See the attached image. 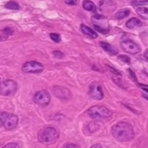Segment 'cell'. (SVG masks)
Returning <instances> with one entry per match:
<instances>
[{
	"mask_svg": "<svg viewBox=\"0 0 148 148\" xmlns=\"http://www.w3.org/2000/svg\"><path fill=\"white\" fill-rule=\"evenodd\" d=\"M0 82H1V79H0Z\"/></svg>",
	"mask_w": 148,
	"mask_h": 148,
	"instance_id": "35",
	"label": "cell"
},
{
	"mask_svg": "<svg viewBox=\"0 0 148 148\" xmlns=\"http://www.w3.org/2000/svg\"><path fill=\"white\" fill-rule=\"evenodd\" d=\"M126 26L128 28L133 29L134 27H139L142 26V23L140 20H139L136 17H132L126 22Z\"/></svg>",
	"mask_w": 148,
	"mask_h": 148,
	"instance_id": "15",
	"label": "cell"
},
{
	"mask_svg": "<svg viewBox=\"0 0 148 148\" xmlns=\"http://www.w3.org/2000/svg\"><path fill=\"white\" fill-rule=\"evenodd\" d=\"M2 125H3V121H2V119H1V117H0V127H1Z\"/></svg>",
	"mask_w": 148,
	"mask_h": 148,
	"instance_id": "33",
	"label": "cell"
},
{
	"mask_svg": "<svg viewBox=\"0 0 148 148\" xmlns=\"http://www.w3.org/2000/svg\"><path fill=\"white\" fill-rule=\"evenodd\" d=\"M87 114L92 119H110L113 112L102 106H94L87 111Z\"/></svg>",
	"mask_w": 148,
	"mask_h": 148,
	"instance_id": "3",
	"label": "cell"
},
{
	"mask_svg": "<svg viewBox=\"0 0 148 148\" xmlns=\"http://www.w3.org/2000/svg\"><path fill=\"white\" fill-rule=\"evenodd\" d=\"M90 148H102V146L100 144H95L94 145L91 146Z\"/></svg>",
	"mask_w": 148,
	"mask_h": 148,
	"instance_id": "30",
	"label": "cell"
},
{
	"mask_svg": "<svg viewBox=\"0 0 148 148\" xmlns=\"http://www.w3.org/2000/svg\"><path fill=\"white\" fill-rule=\"evenodd\" d=\"M49 37L55 43H59L61 41V36L59 33H52L49 34Z\"/></svg>",
	"mask_w": 148,
	"mask_h": 148,
	"instance_id": "21",
	"label": "cell"
},
{
	"mask_svg": "<svg viewBox=\"0 0 148 148\" xmlns=\"http://www.w3.org/2000/svg\"><path fill=\"white\" fill-rule=\"evenodd\" d=\"M44 65L41 63L36 61H30L23 64L22 70L25 73H41L44 71Z\"/></svg>",
	"mask_w": 148,
	"mask_h": 148,
	"instance_id": "7",
	"label": "cell"
},
{
	"mask_svg": "<svg viewBox=\"0 0 148 148\" xmlns=\"http://www.w3.org/2000/svg\"><path fill=\"white\" fill-rule=\"evenodd\" d=\"M0 117L2 119L4 128L7 130H13L18 124V117L15 114H9L4 112L0 114Z\"/></svg>",
	"mask_w": 148,
	"mask_h": 148,
	"instance_id": "6",
	"label": "cell"
},
{
	"mask_svg": "<svg viewBox=\"0 0 148 148\" xmlns=\"http://www.w3.org/2000/svg\"><path fill=\"white\" fill-rule=\"evenodd\" d=\"M136 13L140 17L144 20H148V8L145 7H138L136 9Z\"/></svg>",
	"mask_w": 148,
	"mask_h": 148,
	"instance_id": "17",
	"label": "cell"
},
{
	"mask_svg": "<svg viewBox=\"0 0 148 148\" xmlns=\"http://www.w3.org/2000/svg\"><path fill=\"white\" fill-rule=\"evenodd\" d=\"M2 32L6 35V36H7H7H10V35L13 34L12 29L10 28V27H5L4 29H3Z\"/></svg>",
	"mask_w": 148,
	"mask_h": 148,
	"instance_id": "24",
	"label": "cell"
},
{
	"mask_svg": "<svg viewBox=\"0 0 148 148\" xmlns=\"http://www.w3.org/2000/svg\"><path fill=\"white\" fill-rule=\"evenodd\" d=\"M52 54L55 58H57V59H62L64 56V53L61 52L60 51H54Z\"/></svg>",
	"mask_w": 148,
	"mask_h": 148,
	"instance_id": "23",
	"label": "cell"
},
{
	"mask_svg": "<svg viewBox=\"0 0 148 148\" xmlns=\"http://www.w3.org/2000/svg\"><path fill=\"white\" fill-rule=\"evenodd\" d=\"M52 93L57 98L61 101H66L71 98V91L62 86H54L52 88Z\"/></svg>",
	"mask_w": 148,
	"mask_h": 148,
	"instance_id": "11",
	"label": "cell"
},
{
	"mask_svg": "<svg viewBox=\"0 0 148 148\" xmlns=\"http://www.w3.org/2000/svg\"><path fill=\"white\" fill-rule=\"evenodd\" d=\"M144 57L145 58L147 61H148V50L145 51V53H144Z\"/></svg>",
	"mask_w": 148,
	"mask_h": 148,
	"instance_id": "31",
	"label": "cell"
},
{
	"mask_svg": "<svg viewBox=\"0 0 148 148\" xmlns=\"http://www.w3.org/2000/svg\"><path fill=\"white\" fill-rule=\"evenodd\" d=\"M83 8L85 10H87V11L89 12H96L97 11V7L94 4V2H92L90 0H84L83 1Z\"/></svg>",
	"mask_w": 148,
	"mask_h": 148,
	"instance_id": "16",
	"label": "cell"
},
{
	"mask_svg": "<svg viewBox=\"0 0 148 148\" xmlns=\"http://www.w3.org/2000/svg\"><path fill=\"white\" fill-rule=\"evenodd\" d=\"M142 89H143L145 91H146V92L148 93V88H142Z\"/></svg>",
	"mask_w": 148,
	"mask_h": 148,
	"instance_id": "34",
	"label": "cell"
},
{
	"mask_svg": "<svg viewBox=\"0 0 148 148\" xmlns=\"http://www.w3.org/2000/svg\"><path fill=\"white\" fill-rule=\"evenodd\" d=\"M134 5H147L148 4V0H142V1H136L133 3Z\"/></svg>",
	"mask_w": 148,
	"mask_h": 148,
	"instance_id": "27",
	"label": "cell"
},
{
	"mask_svg": "<svg viewBox=\"0 0 148 148\" xmlns=\"http://www.w3.org/2000/svg\"><path fill=\"white\" fill-rule=\"evenodd\" d=\"M100 126L98 124H95V123H89V124L87 125V129H88L89 132L90 133H94L96 131H97L99 129Z\"/></svg>",
	"mask_w": 148,
	"mask_h": 148,
	"instance_id": "20",
	"label": "cell"
},
{
	"mask_svg": "<svg viewBox=\"0 0 148 148\" xmlns=\"http://www.w3.org/2000/svg\"><path fill=\"white\" fill-rule=\"evenodd\" d=\"M17 90V84L12 79H6L0 82V95L12 96Z\"/></svg>",
	"mask_w": 148,
	"mask_h": 148,
	"instance_id": "5",
	"label": "cell"
},
{
	"mask_svg": "<svg viewBox=\"0 0 148 148\" xmlns=\"http://www.w3.org/2000/svg\"><path fill=\"white\" fill-rule=\"evenodd\" d=\"M33 101L38 105L45 106L50 103L51 95L47 90H42L37 91L35 93V95H33Z\"/></svg>",
	"mask_w": 148,
	"mask_h": 148,
	"instance_id": "8",
	"label": "cell"
},
{
	"mask_svg": "<svg viewBox=\"0 0 148 148\" xmlns=\"http://www.w3.org/2000/svg\"><path fill=\"white\" fill-rule=\"evenodd\" d=\"M118 59H120V61H122L124 63H127L128 64H130V58L129 56H126V55H120V56H118Z\"/></svg>",
	"mask_w": 148,
	"mask_h": 148,
	"instance_id": "22",
	"label": "cell"
},
{
	"mask_svg": "<svg viewBox=\"0 0 148 148\" xmlns=\"http://www.w3.org/2000/svg\"><path fill=\"white\" fill-rule=\"evenodd\" d=\"M100 46L102 49L104 51H105L107 53L112 55V56H115L118 53V50L117 49H115V47H113L111 44L107 43V42L101 41L100 42Z\"/></svg>",
	"mask_w": 148,
	"mask_h": 148,
	"instance_id": "13",
	"label": "cell"
},
{
	"mask_svg": "<svg viewBox=\"0 0 148 148\" xmlns=\"http://www.w3.org/2000/svg\"><path fill=\"white\" fill-rule=\"evenodd\" d=\"M129 72H130V75H131V77H133V79H134V81H136V76H135V75H134V73H133V71H131V69H129Z\"/></svg>",
	"mask_w": 148,
	"mask_h": 148,
	"instance_id": "29",
	"label": "cell"
},
{
	"mask_svg": "<svg viewBox=\"0 0 148 148\" xmlns=\"http://www.w3.org/2000/svg\"><path fill=\"white\" fill-rule=\"evenodd\" d=\"M7 38V36H0V41H3V40H5Z\"/></svg>",
	"mask_w": 148,
	"mask_h": 148,
	"instance_id": "32",
	"label": "cell"
},
{
	"mask_svg": "<svg viewBox=\"0 0 148 148\" xmlns=\"http://www.w3.org/2000/svg\"><path fill=\"white\" fill-rule=\"evenodd\" d=\"M89 95L90 98L97 101H100L104 98V92L102 86L98 82H93L90 85L89 89Z\"/></svg>",
	"mask_w": 148,
	"mask_h": 148,
	"instance_id": "10",
	"label": "cell"
},
{
	"mask_svg": "<svg viewBox=\"0 0 148 148\" xmlns=\"http://www.w3.org/2000/svg\"><path fill=\"white\" fill-rule=\"evenodd\" d=\"M64 148H81L78 145L73 144V143H69V144H67L66 145H65Z\"/></svg>",
	"mask_w": 148,
	"mask_h": 148,
	"instance_id": "28",
	"label": "cell"
},
{
	"mask_svg": "<svg viewBox=\"0 0 148 148\" xmlns=\"http://www.w3.org/2000/svg\"><path fill=\"white\" fill-rule=\"evenodd\" d=\"M120 45L121 49L124 51L130 54H136L141 51V48L135 42L129 39L122 40L120 43Z\"/></svg>",
	"mask_w": 148,
	"mask_h": 148,
	"instance_id": "9",
	"label": "cell"
},
{
	"mask_svg": "<svg viewBox=\"0 0 148 148\" xmlns=\"http://www.w3.org/2000/svg\"><path fill=\"white\" fill-rule=\"evenodd\" d=\"M91 22L97 32L105 35L110 32L107 19L101 14H95L91 17Z\"/></svg>",
	"mask_w": 148,
	"mask_h": 148,
	"instance_id": "4",
	"label": "cell"
},
{
	"mask_svg": "<svg viewBox=\"0 0 148 148\" xmlns=\"http://www.w3.org/2000/svg\"><path fill=\"white\" fill-rule=\"evenodd\" d=\"M81 30L84 35L89 36V37L91 38L95 39L97 38V36H98L97 33H96L94 30H92V29L90 28L89 27H88V26L85 25L84 24L81 25Z\"/></svg>",
	"mask_w": 148,
	"mask_h": 148,
	"instance_id": "14",
	"label": "cell"
},
{
	"mask_svg": "<svg viewBox=\"0 0 148 148\" xmlns=\"http://www.w3.org/2000/svg\"><path fill=\"white\" fill-rule=\"evenodd\" d=\"M129 13H130V10H128V9H123V10H119L118 12L115 13V18H116L117 20H122V19L129 16Z\"/></svg>",
	"mask_w": 148,
	"mask_h": 148,
	"instance_id": "18",
	"label": "cell"
},
{
	"mask_svg": "<svg viewBox=\"0 0 148 148\" xmlns=\"http://www.w3.org/2000/svg\"><path fill=\"white\" fill-rule=\"evenodd\" d=\"M65 3L68 5H76L78 0H64Z\"/></svg>",
	"mask_w": 148,
	"mask_h": 148,
	"instance_id": "26",
	"label": "cell"
},
{
	"mask_svg": "<svg viewBox=\"0 0 148 148\" xmlns=\"http://www.w3.org/2000/svg\"><path fill=\"white\" fill-rule=\"evenodd\" d=\"M5 7L7 9H9V10H17L20 9V5H19L16 1H8V2L5 4Z\"/></svg>",
	"mask_w": 148,
	"mask_h": 148,
	"instance_id": "19",
	"label": "cell"
},
{
	"mask_svg": "<svg viewBox=\"0 0 148 148\" xmlns=\"http://www.w3.org/2000/svg\"><path fill=\"white\" fill-rule=\"evenodd\" d=\"M99 5L100 11L104 14L112 13L116 8V4L113 0H101Z\"/></svg>",
	"mask_w": 148,
	"mask_h": 148,
	"instance_id": "12",
	"label": "cell"
},
{
	"mask_svg": "<svg viewBox=\"0 0 148 148\" xmlns=\"http://www.w3.org/2000/svg\"><path fill=\"white\" fill-rule=\"evenodd\" d=\"M111 132L115 140L120 143L129 142L135 137L131 124L126 121H120L111 129Z\"/></svg>",
	"mask_w": 148,
	"mask_h": 148,
	"instance_id": "1",
	"label": "cell"
},
{
	"mask_svg": "<svg viewBox=\"0 0 148 148\" xmlns=\"http://www.w3.org/2000/svg\"><path fill=\"white\" fill-rule=\"evenodd\" d=\"M2 148H20V146L16 143H8Z\"/></svg>",
	"mask_w": 148,
	"mask_h": 148,
	"instance_id": "25",
	"label": "cell"
},
{
	"mask_svg": "<svg viewBox=\"0 0 148 148\" xmlns=\"http://www.w3.org/2000/svg\"><path fill=\"white\" fill-rule=\"evenodd\" d=\"M38 140L43 145L55 144L59 137V133L52 127H44L38 133Z\"/></svg>",
	"mask_w": 148,
	"mask_h": 148,
	"instance_id": "2",
	"label": "cell"
}]
</instances>
